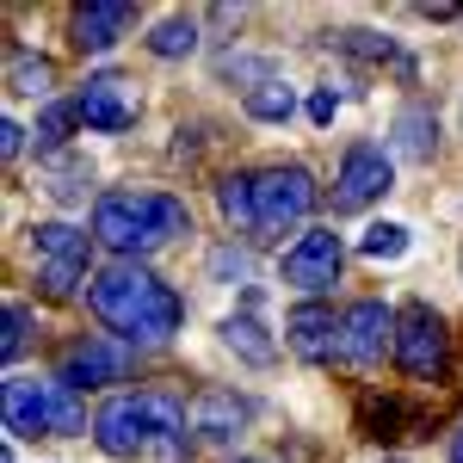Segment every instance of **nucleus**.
<instances>
[{
    "instance_id": "bb28decb",
    "label": "nucleus",
    "mask_w": 463,
    "mask_h": 463,
    "mask_svg": "<svg viewBox=\"0 0 463 463\" xmlns=\"http://www.w3.org/2000/svg\"><path fill=\"white\" fill-rule=\"evenodd\" d=\"M32 346V309H19V303H6V340H0V353H6V364Z\"/></svg>"
},
{
    "instance_id": "6e6552de",
    "label": "nucleus",
    "mask_w": 463,
    "mask_h": 463,
    "mask_svg": "<svg viewBox=\"0 0 463 463\" xmlns=\"http://www.w3.org/2000/svg\"><path fill=\"white\" fill-rule=\"evenodd\" d=\"M383 346H395V309H383L377 297H364V303H353V309L340 316L334 358H340L346 371H364V364L383 358Z\"/></svg>"
},
{
    "instance_id": "f8f14e48",
    "label": "nucleus",
    "mask_w": 463,
    "mask_h": 463,
    "mask_svg": "<svg viewBox=\"0 0 463 463\" xmlns=\"http://www.w3.org/2000/svg\"><path fill=\"white\" fill-rule=\"evenodd\" d=\"M130 364H137V346H124V340H80L69 358H62V383L69 390H106V383H124L130 377Z\"/></svg>"
},
{
    "instance_id": "a211bd4d",
    "label": "nucleus",
    "mask_w": 463,
    "mask_h": 463,
    "mask_svg": "<svg viewBox=\"0 0 463 463\" xmlns=\"http://www.w3.org/2000/svg\"><path fill=\"white\" fill-rule=\"evenodd\" d=\"M432 137H439V118H432L427 106H408L402 118H395V148H402L408 161H427Z\"/></svg>"
},
{
    "instance_id": "c85d7f7f",
    "label": "nucleus",
    "mask_w": 463,
    "mask_h": 463,
    "mask_svg": "<svg viewBox=\"0 0 463 463\" xmlns=\"http://www.w3.org/2000/svg\"><path fill=\"white\" fill-rule=\"evenodd\" d=\"M0 148H6V161H13V155H19V148H25V130H19V124H13V118H6V124H0Z\"/></svg>"
},
{
    "instance_id": "1a4fd4ad",
    "label": "nucleus",
    "mask_w": 463,
    "mask_h": 463,
    "mask_svg": "<svg viewBox=\"0 0 463 463\" xmlns=\"http://www.w3.org/2000/svg\"><path fill=\"white\" fill-rule=\"evenodd\" d=\"M390 179H395L390 148L353 143L346 161H340V179H334V211H364V204H377V198L390 192Z\"/></svg>"
},
{
    "instance_id": "412c9836",
    "label": "nucleus",
    "mask_w": 463,
    "mask_h": 463,
    "mask_svg": "<svg viewBox=\"0 0 463 463\" xmlns=\"http://www.w3.org/2000/svg\"><path fill=\"white\" fill-rule=\"evenodd\" d=\"M216 204H222V216H229L241 235H253V174H229L216 185Z\"/></svg>"
},
{
    "instance_id": "393cba45",
    "label": "nucleus",
    "mask_w": 463,
    "mask_h": 463,
    "mask_svg": "<svg viewBox=\"0 0 463 463\" xmlns=\"http://www.w3.org/2000/svg\"><path fill=\"white\" fill-rule=\"evenodd\" d=\"M6 80H13V93H37V99H43L56 74H50V62H32V56H13V62H6Z\"/></svg>"
},
{
    "instance_id": "4be33fe9",
    "label": "nucleus",
    "mask_w": 463,
    "mask_h": 463,
    "mask_svg": "<svg viewBox=\"0 0 463 463\" xmlns=\"http://www.w3.org/2000/svg\"><path fill=\"white\" fill-rule=\"evenodd\" d=\"M148 50L167 56V62H174V56H192V50H198V19H161L155 37H148Z\"/></svg>"
},
{
    "instance_id": "4468645a",
    "label": "nucleus",
    "mask_w": 463,
    "mask_h": 463,
    "mask_svg": "<svg viewBox=\"0 0 463 463\" xmlns=\"http://www.w3.org/2000/svg\"><path fill=\"white\" fill-rule=\"evenodd\" d=\"M248 414H253V402L235 395V390H198L192 395V432L211 439V445H229L235 432L248 427Z\"/></svg>"
},
{
    "instance_id": "f3484780",
    "label": "nucleus",
    "mask_w": 463,
    "mask_h": 463,
    "mask_svg": "<svg viewBox=\"0 0 463 463\" xmlns=\"http://www.w3.org/2000/svg\"><path fill=\"white\" fill-rule=\"evenodd\" d=\"M222 346H229V353H241L248 364H272V358H279V346L266 340V327L253 321V303H248V316H229V321H222Z\"/></svg>"
},
{
    "instance_id": "f03ea898",
    "label": "nucleus",
    "mask_w": 463,
    "mask_h": 463,
    "mask_svg": "<svg viewBox=\"0 0 463 463\" xmlns=\"http://www.w3.org/2000/svg\"><path fill=\"white\" fill-rule=\"evenodd\" d=\"M185 420L192 408L167 390H124L93 414V439L106 458L124 463H185Z\"/></svg>"
},
{
    "instance_id": "0eeeda50",
    "label": "nucleus",
    "mask_w": 463,
    "mask_h": 463,
    "mask_svg": "<svg viewBox=\"0 0 463 463\" xmlns=\"http://www.w3.org/2000/svg\"><path fill=\"white\" fill-rule=\"evenodd\" d=\"M32 248H37V285L50 290V297H74L80 279H87V248H93V235H80L69 222H37Z\"/></svg>"
},
{
    "instance_id": "9d476101",
    "label": "nucleus",
    "mask_w": 463,
    "mask_h": 463,
    "mask_svg": "<svg viewBox=\"0 0 463 463\" xmlns=\"http://www.w3.org/2000/svg\"><path fill=\"white\" fill-rule=\"evenodd\" d=\"M74 106H80V124H87V130H99V137H124V130L137 124L143 99H137L130 80H118V74H93V80L74 93Z\"/></svg>"
},
{
    "instance_id": "20e7f679",
    "label": "nucleus",
    "mask_w": 463,
    "mask_h": 463,
    "mask_svg": "<svg viewBox=\"0 0 463 463\" xmlns=\"http://www.w3.org/2000/svg\"><path fill=\"white\" fill-rule=\"evenodd\" d=\"M80 390H69L62 377H13L6 383V432L13 439H37V432H80Z\"/></svg>"
},
{
    "instance_id": "2eb2a0df",
    "label": "nucleus",
    "mask_w": 463,
    "mask_h": 463,
    "mask_svg": "<svg viewBox=\"0 0 463 463\" xmlns=\"http://www.w3.org/2000/svg\"><path fill=\"white\" fill-rule=\"evenodd\" d=\"M130 25H137V6H124V0H93V6L74 13V43H80V50H111Z\"/></svg>"
},
{
    "instance_id": "dca6fc26",
    "label": "nucleus",
    "mask_w": 463,
    "mask_h": 463,
    "mask_svg": "<svg viewBox=\"0 0 463 463\" xmlns=\"http://www.w3.org/2000/svg\"><path fill=\"white\" fill-rule=\"evenodd\" d=\"M290 327V346H297V358H334V334H340V321L327 316V309H321V303H303V309H297V316L285 321Z\"/></svg>"
},
{
    "instance_id": "aec40b11",
    "label": "nucleus",
    "mask_w": 463,
    "mask_h": 463,
    "mask_svg": "<svg viewBox=\"0 0 463 463\" xmlns=\"http://www.w3.org/2000/svg\"><path fill=\"white\" fill-rule=\"evenodd\" d=\"M241 106H248V118H253V124H285L290 111H297V93H290L285 80H266V87H253V93L241 99Z\"/></svg>"
},
{
    "instance_id": "7c9ffc66",
    "label": "nucleus",
    "mask_w": 463,
    "mask_h": 463,
    "mask_svg": "<svg viewBox=\"0 0 463 463\" xmlns=\"http://www.w3.org/2000/svg\"><path fill=\"white\" fill-rule=\"evenodd\" d=\"M241 463H253V458H241Z\"/></svg>"
},
{
    "instance_id": "423d86ee",
    "label": "nucleus",
    "mask_w": 463,
    "mask_h": 463,
    "mask_svg": "<svg viewBox=\"0 0 463 463\" xmlns=\"http://www.w3.org/2000/svg\"><path fill=\"white\" fill-rule=\"evenodd\" d=\"M445 353H451V340H445V316L432 309V303H402L395 309V364L408 371V377H439L445 371Z\"/></svg>"
},
{
    "instance_id": "9b49d317",
    "label": "nucleus",
    "mask_w": 463,
    "mask_h": 463,
    "mask_svg": "<svg viewBox=\"0 0 463 463\" xmlns=\"http://www.w3.org/2000/svg\"><path fill=\"white\" fill-rule=\"evenodd\" d=\"M340 260H346L340 235L334 229H309L285 253V285H297L303 297H321V290H334V279H340Z\"/></svg>"
},
{
    "instance_id": "7ed1b4c3",
    "label": "nucleus",
    "mask_w": 463,
    "mask_h": 463,
    "mask_svg": "<svg viewBox=\"0 0 463 463\" xmlns=\"http://www.w3.org/2000/svg\"><path fill=\"white\" fill-rule=\"evenodd\" d=\"M179 235H192V211L174 192H106L93 204V241L118 260H143Z\"/></svg>"
},
{
    "instance_id": "c756f323",
    "label": "nucleus",
    "mask_w": 463,
    "mask_h": 463,
    "mask_svg": "<svg viewBox=\"0 0 463 463\" xmlns=\"http://www.w3.org/2000/svg\"><path fill=\"white\" fill-rule=\"evenodd\" d=\"M451 463H463V432H458V439H451Z\"/></svg>"
},
{
    "instance_id": "5701e85b",
    "label": "nucleus",
    "mask_w": 463,
    "mask_h": 463,
    "mask_svg": "<svg viewBox=\"0 0 463 463\" xmlns=\"http://www.w3.org/2000/svg\"><path fill=\"white\" fill-rule=\"evenodd\" d=\"M340 50L346 56H364V62H395V69L408 74V56H395V43L377 37V32H340Z\"/></svg>"
},
{
    "instance_id": "ddd939ff",
    "label": "nucleus",
    "mask_w": 463,
    "mask_h": 463,
    "mask_svg": "<svg viewBox=\"0 0 463 463\" xmlns=\"http://www.w3.org/2000/svg\"><path fill=\"white\" fill-rule=\"evenodd\" d=\"M427 414L408 408L402 395H358V432L377 439V445H402V439H420Z\"/></svg>"
},
{
    "instance_id": "f257e3e1",
    "label": "nucleus",
    "mask_w": 463,
    "mask_h": 463,
    "mask_svg": "<svg viewBox=\"0 0 463 463\" xmlns=\"http://www.w3.org/2000/svg\"><path fill=\"white\" fill-rule=\"evenodd\" d=\"M87 303L124 346H167L179 334V321H185V303L174 297V285H161L143 260H111L93 279Z\"/></svg>"
},
{
    "instance_id": "6ab92c4d",
    "label": "nucleus",
    "mask_w": 463,
    "mask_h": 463,
    "mask_svg": "<svg viewBox=\"0 0 463 463\" xmlns=\"http://www.w3.org/2000/svg\"><path fill=\"white\" fill-rule=\"evenodd\" d=\"M43 192H50L56 204H80V198H87V161H80V155H56V161L43 167Z\"/></svg>"
},
{
    "instance_id": "cd10ccee",
    "label": "nucleus",
    "mask_w": 463,
    "mask_h": 463,
    "mask_svg": "<svg viewBox=\"0 0 463 463\" xmlns=\"http://www.w3.org/2000/svg\"><path fill=\"white\" fill-rule=\"evenodd\" d=\"M334 111H340V99H334V87H321L316 99H309V118H316V124H334Z\"/></svg>"
},
{
    "instance_id": "b1692460",
    "label": "nucleus",
    "mask_w": 463,
    "mask_h": 463,
    "mask_svg": "<svg viewBox=\"0 0 463 463\" xmlns=\"http://www.w3.org/2000/svg\"><path fill=\"white\" fill-rule=\"evenodd\" d=\"M74 118H80V106H74V99H56V106H43V118H37V148H62V137H69Z\"/></svg>"
},
{
    "instance_id": "a878e982",
    "label": "nucleus",
    "mask_w": 463,
    "mask_h": 463,
    "mask_svg": "<svg viewBox=\"0 0 463 463\" xmlns=\"http://www.w3.org/2000/svg\"><path fill=\"white\" fill-rule=\"evenodd\" d=\"M402 248H408V229H395V222H371V229H364V241H358L364 260H395Z\"/></svg>"
},
{
    "instance_id": "39448f33",
    "label": "nucleus",
    "mask_w": 463,
    "mask_h": 463,
    "mask_svg": "<svg viewBox=\"0 0 463 463\" xmlns=\"http://www.w3.org/2000/svg\"><path fill=\"white\" fill-rule=\"evenodd\" d=\"M309 211H316L309 167H266V174H253V241H279Z\"/></svg>"
}]
</instances>
